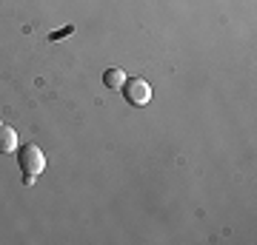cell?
I'll list each match as a JSON object with an SVG mask.
<instances>
[{
  "label": "cell",
  "instance_id": "obj_1",
  "mask_svg": "<svg viewBox=\"0 0 257 245\" xmlns=\"http://www.w3.org/2000/svg\"><path fill=\"white\" fill-rule=\"evenodd\" d=\"M20 171L29 174V177H37V174L46 168V157H43V151H40V145L29 143L23 145V151H20Z\"/></svg>",
  "mask_w": 257,
  "mask_h": 245
},
{
  "label": "cell",
  "instance_id": "obj_2",
  "mask_svg": "<svg viewBox=\"0 0 257 245\" xmlns=\"http://www.w3.org/2000/svg\"><path fill=\"white\" fill-rule=\"evenodd\" d=\"M123 94H126V100L132 106H146L152 100V86L146 80H140V77H132V80L123 83Z\"/></svg>",
  "mask_w": 257,
  "mask_h": 245
},
{
  "label": "cell",
  "instance_id": "obj_3",
  "mask_svg": "<svg viewBox=\"0 0 257 245\" xmlns=\"http://www.w3.org/2000/svg\"><path fill=\"white\" fill-rule=\"evenodd\" d=\"M123 83H126V72L123 69H117V66H111V69H106V74H103V86L111 91L123 89Z\"/></svg>",
  "mask_w": 257,
  "mask_h": 245
},
{
  "label": "cell",
  "instance_id": "obj_4",
  "mask_svg": "<svg viewBox=\"0 0 257 245\" xmlns=\"http://www.w3.org/2000/svg\"><path fill=\"white\" fill-rule=\"evenodd\" d=\"M15 148H18V134H15V128L0 123V151L9 154V151H15Z\"/></svg>",
  "mask_w": 257,
  "mask_h": 245
},
{
  "label": "cell",
  "instance_id": "obj_5",
  "mask_svg": "<svg viewBox=\"0 0 257 245\" xmlns=\"http://www.w3.org/2000/svg\"><path fill=\"white\" fill-rule=\"evenodd\" d=\"M63 35H72V26H66L63 32H57V35H52V40H57V37H63Z\"/></svg>",
  "mask_w": 257,
  "mask_h": 245
}]
</instances>
